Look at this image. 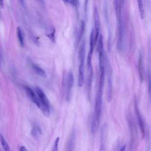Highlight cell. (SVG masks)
Returning <instances> with one entry per match:
<instances>
[{
  "instance_id": "1",
  "label": "cell",
  "mask_w": 151,
  "mask_h": 151,
  "mask_svg": "<svg viewBox=\"0 0 151 151\" xmlns=\"http://www.w3.org/2000/svg\"><path fill=\"white\" fill-rule=\"evenodd\" d=\"M124 1H114L113 4L116 12L117 25V48L119 51H123L124 48L125 38V24L124 21V16L123 8Z\"/></svg>"
},
{
  "instance_id": "2",
  "label": "cell",
  "mask_w": 151,
  "mask_h": 151,
  "mask_svg": "<svg viewBox=\"0 0 151 151\" xmlns=\"http://www.w3.org/2000/svg\"><path fill=\"white\" fill-rule=\"evenodd\" d=\"M104 66L106 67V75L107 79V100L109 103L111 100L113 83H112V70L110 61L106 55L104 54Z\"/></svg>"
},
{
  "instance_id": "3",
  "label": "cell",
  "mask_w": 151,
  "mask_h": 151,
  "mask_svg": "<svg viewBox=\"0 0 151 151\" xmlns=\"http://www.w3.org/2000/svg\"><path fill=\"white\" fill-rule=\"evenodd\" d=\"M35 91L40 103V109L44 116L48 117L50 115V103L45 94L39 87H35Z\"/></svg>"
},
{
  "instance_id": "4",
  "label": "cell",
  "mask_w": 151,
  "mask_h": 151,
  "mask_svg": "<svg viewBox=\"0 0 151 151\" xmlns=\"http://www.w3.org/2000/svg\"><path fill=\"white\" fill-rule=\"evenodd\" d=\"M63 87L65 90L66 100H68L71 98V90L74 84V77L71 71L68 72L63 77Z\"/></svg>"
},
{
  "instance_id": "5",
  "label": "cell",
  "mask_w": 151,
  "mask_h": 151,
  "mask_svg": "<svg viewBox=\"0 0 151 151\" xmlns=\"http://www.w3.org/2000/svg\"><path fill=\"white\" fill-rule=\"evenodd\" d=\"M134 111H135V114L137 119V122L138 123L140 129V132L142 135V137H144L145 136L146 134V130H145V123L143 119V117L140 114L139 106H138V103L137 100L135 99L134 101Z\"/></svg>"
},
{
  "instance_id": "6",
  "label": "cell",
  "mask_w": 151,
  "mask_h": 151,
  "mask_svg": "<svg viewBox=\"0 0 151 151\" xmlns=\"http://www.w3.org/2000/svg\"><path fill=\"white\" fill-rule=\"evenodd\" d=\"M94 39L96 44L97 41H98L99 37V32H100V19H99V15L97 8L94 7Z\"/></svg>"
},
{
  "instance_id": "7",
  "label": "cell",
  "mask_w": 151,
  "mask_h": 151,
  "mask_svg": "<svg viewBox=\"0 0 151 151\" xmlns=\"http://www.w3.org/2000/svg\"><path fill=\"white\" fill-rule=\"evenodd\" d=\"M25 90L26 91V93L29 96V97L31 99V100L35 104V105L38 107L40 108V103L38 100V98L37 97V96L35 94L34 92L32 91V90L28 86H24Z\"/></svg>"
},
{
  "instance_id": "8",
  "label": "cell",
  "mask_w": 151,
  "mask_h": 151,
  "mask_svg": "<svg viewBox=\"0 0 151 151\" xmlns=\"http://www.w3.org/2000/svg\"><path fill=\"white\" fill-rule=\"evenodd\" d=\"M46 36L53 43L55 42V28L53 26H50L46 29Z\"/></svg>"
},
{
  "instance_id": "9",
  "label": "cell",
  "mask_w": 151,
  "mask_h": 151,
  "mask_svg": "<svg viewBox=\"0 0 151 151\" xmlns=\"http://www.w3.org/2000/svg\"><path fill=\"white\" fill-rule=\"evenodd\" d=\"M31 67H32V69L34 70V71L40 77H44V78H45L47 77V75H46V73H45V71H44V70L42 69V68H41L40 67H39L36 64L32 63Z\"/></svg>"
},
{
  "instance_id": "10",
  "label": "cell",
  "mask_w": 151,
  "mask_h": 151,
  "mask_svg": "<svg viewBox=\"0 0 151 151\" xmlns=\"http://www.w3.org/2000/svg\"><path fill=\"white\" fill-rule=\"evenodd\" d=\"M17 35L18 39V41L19 42V44L21 47H23L24 45V34L22 29L21 27H18L17 28Z\"/></svg>"
},
{
  "instance_id": "11",
  "label": "cell",
  "mask_w": 151,
  "mask_h": 151,
  "mask_svg": "<svg viewBox=\"0 0 151 151\" xmlns=\"http://www.w3.org/2000/svg\"><path fill=\"white\" fill-rule=\"evenodd\" d=\"M84 29H85V22H84V21H81L80 24L79 26V29L77 33V40L78 42H79L81 39L83 34L84 31Z\"/></svg>"
},
{
  "instance_id": "12",
  "label": "cell",
  "mask_w": 151,
  "mask_h": 151,
  "mask_svg": "<svg viewBox=\"0 0 151 151\" xmlns=\"http://www.w3.org/2000/svg\"><path fill=\"white\" fill-rule=\"evenodd\" d=\"M74 133H73L70 137L67 151H73L74 146V141H75V135Z\"/></svg>"
},
{
  "instance_id": "13",
  "label": "cell",
  "mask_w": 151,
  "mask_h": 151,
  "mask_svg": "<svg viewBox=\"0 0 151 151\" xmlns=\"http://www.w3.org/2000/svg\"><path fill=\"white\" fill-rule=\"evenodd\" d=\"M137 5H138V9L139 12V15L141 18V19H143L145 17V9H144V6H143V2L142 1H137Z\"/></svg>"
},
{
  "instance_id": "14",
  "label": "cell",
  "mask_w": 151,
  "mask_h": 151,
  "mask_svg": "<svg viewBox=\"0 0 151 151\" xmlns=\"http://www.w3.org/2000/svg\"><path fill=\"white\" fill-rule=\"evenodd\" d=\"M0 142L4 151H10V148L7 142L1 134H0Z\"/></svg>"
},
{
  "instance_id": "15",
  "label": "cell",
  "mask_w": 151,
  "mask_h": 151,
  "mask_svg": "<svg viewBox=\"0 0 151 151\" xmlns=\"http://www.w3.org/2000/svg\"><path fill=\"white\" fill-rule=\"evenodd\" d=\"M142 57L141 54L139 55V60H138V70H139V74L140 76V80H143V74H142Z\"/></svg>"
},
{
  "instance_id": "16",
  "label": "cell",
  "mask_w": 151,
  "mask_h": 151,
  "mask_svg": "<svg viewBox=\"0 0 151 151\" xmlns=\"http://www.w3.org/2000/svg\"><path fill=\"white\" fill-rule=\"evenodd\" d=\"M59 142H60V137H57L54 142V143H53V145L51 147V151H58V150Z\"/></svg>"
},
{
  "instance_id": "17",
  "label": "cell",
  "mask_w": 151,
  "mask_h": 151,
  "mask_svg": "<svg viewBox=\"0 0 151 151\" xmlns=\"http://www.w3.org/2000/svg\"><path fill=\"white\" fill-rule=\"evenodd\" d=\"M32 136H34V137H37L38 136L39 134H41V130L39 128L38 126H35L33 128H32Z\"/></svg>"
},
{
  "instance_id": "18",
  "label": "cell",
  "mask_w": 151,
  "mask_h": 151,
  "mask_svg": "<svg viewBox=\"0 0 151 151\" xmlns=\"http://www.w3.org/2000/svg\"><path fill=\"white\" fill-rule=\"evenodd\" d=\"M64 2L65 3L71 4L72 6H77L78 4V1L76 0H66V1H64Z\"/></svg>"
},
{
  "instance_id": "19",
  "label": "cell",
  "mask_w": 151,
  "mask_h": 151,
  "mask_svg": "<svg viewBox=\"0 0 151 151\" xmlns=\"http://www.w3.org/2000/svg\"><path fill=\"white\" fill-rule=\"evenodd\" d=\"M148 92L151 100V74H148Z\"/></svg>"
},
{
  "instance_id": "20",
  "label": "cell",
  "mask_w": 151,
  "mask_h": 151,
  "mask_svg": "<svg viewBox=\"0 0 151 151\" xmlns=\"http://www.w3.org/2000/svg\"><path fill=\"white\" fill-rule=\"evenodd\" d=\"M19 151H28L27 147L24 146H21L19 148Z\"/></svg>"
},
{
  "instance_id": "21",
  "label": "cell",
  "mask_w": 151,
  "mask_h": 151,
  "mask_svg": "<svg viewBox=\"0 0 151 151\" xmlns=\"http://www.w3.org/2000/svg\"><path fill=\"white\" fill-rule=\"evenodd\" d=\"M0 7L4 8V1H0Z\"/></svg>"
},
{
  "instance_id": "22",
  "label": "cell",
  "mask_w": 151,
  "mask_h": 151,
  "mask_svg": "<svg viewBox=\"0 0 151 151\" xmlns=\"http://www.w3.org/2000/svg\"><path fill=\"white\" fill-rule=\"evenodd\" d=\"M100 151H103V149L101 148V149H100Z\"/></svg>"
}]
</instances>
